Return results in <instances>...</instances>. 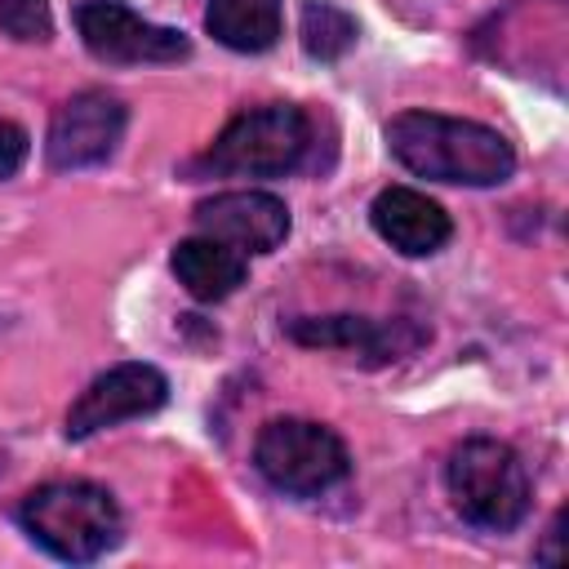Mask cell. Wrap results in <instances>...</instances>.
Here are the masks:
<instances>
[{"mask_svg":"<svg viewBox=\"0 0 569 569\" xmlns=\"http://www.w3.org/2000/svg\"><path fill=\"white\" fill-rule=\"evenodd\" d=\"M387 151L418 178L453 187H498L516 173V147L462 116L440 111H400L387 120Z\"/></svg>","mask_w":569,"mask_h":569,"instance_id":"cell-1","label":"cell"},{"mask_svg":"<svg viewBox=\"0 0 569 569\" xmlns=\"http://www.w3.org/2000/svg\"><path fill=\"white\" fill-rule=\"evenodd\" d=\"M27 538L62 565H93L120 547L124 520L111 489L93 480H49L18 507Z\"/></svg>","mask_w":569,"mask_h":569,"instance_id":"cell-2","label":"cell"},{"mask_svg":"<svg viewBox=\"0 0 569 569\" xmlns=\"http://www.w3.org/2000/svg\"><path fill=\"white\" fill-rule=\"evenodd\" d=\"M445 485L453 511L485 533H511L529 516V471L520 453L493 436L462 440L445 462Z\"/></svg>","mask_w":569,"mask_h":569,"instance_id":"cell-3","label":"cell"},{"mask_svg":"<svg viewBox=\"0 0 569 569\" xmlns=\"http://www.w3.org/2000/svg\"><path fill=\"white\" fill-rule=\"evenodd\" d=\"M311 147V120L293 102H267L240 111L204 151V169L236 178H280L302 164Z\"/></svg>","mask_w":569,"mask_h":569,"instance_id":"cell-4","label":"cell"},{"mask_svg":"<svg viewBox=\"0 0 569 569\" xmlns=\"http://www.w3.org/2000/svg\"><path fill=\"white\" fill-rule=\"evenodd\" d=\"M253 467L289 498H320L351 471V453L325 422L271 418L253 440Z\"/></svg>","mask_w":569,"mask_h":569,"instance_id":"cell-5","label":"cell"},{"mask_svg":"<svg viewBox=\"0 0 569 569\" xmlns=\"http://www.w3.org/2000/svg\"><path fill=\"white\" fill-rule=\"evenodd\" d=\"M76 31L98 62L133 67V62H182L191 58V40L178 27L147 22L120 0H80Z\"/></svg>","mask_w":569,"mask_h":569,"instance_id":"cell-6","label":"cell"},{"mask_svg":"<svg viewBox=\"0 0 569 569\" xmlns=\"http://www.w3.org/2000/svg\"><path fill=\"white\" fill-rule=\"evenodd\" d=\"M124 124H129V111L116 93H107V89L71 93L49 120V138H44L49 169L71 173V169L107 164L124 138Z\"/></svg>","mask_w":569,"mask_h":569,"instance_id":"cell-7","label":"cell"},{"mask_svg":"<svg viewBox=\"0 0 569 569\" xmlns=\"http://www.w3.org/2000/svg\"><path fill=\"white\" fill-rule=\"evenodd\" d=\"M169 400V378L147 360H124L98 373L67 409V440H89L116 422L147 418Z\"/></svg>","mask_w":569,"mask_h":569,"instance_id":"cell-8","label":"cell"},{"mask_svg":"<svg viewBox=\"0 0 569 569\" xmlns=\"http://www.w3.org/2000/svg\"><path fill=\"white\" fill-rule=\"evenodd\" d=\"M200 236L231 244L236 253H271L289 240V204L271 191H218L191 209Z\"/></svg>","mask_w":569,"mask_h":569,"instance_id":"cell-9","label":"cell"},{"mask_svg":"<svg viewBox=\"0 0 569 569\" xmlns=\"http://www.w3.org/2000/svg\"><path fill=\"white\" fill-rule=\"evenodd\" d=\"M284 333L302 347L356 351L365 365H387L427 342V329L409 320H369V316H298L284 320Z\"/></svg>","mask_w":569,"mask_h":569,"instance_id":"cell-10","label":"cell"},{"mask_svg":"<svg viewBox=\"0 0 569 569\" xmlns=\"http://www.w3.org/2000/svg\"><path fill=\"white\" fill-rule=\"evenodd\" d=\"M369 222L405 258H427V253L445 249L449 236H453L449 213L413 187H382L369 204Z\"/></svg>","mask_w":569,"mask_h":569,"instance_id":"cell-11","label":"cell"},{"mask_svg":"<svg viewBox=\"0 0 569 569\" xmlns=\"http://www.w3.org/2000/svg\"><path fill=\"white\" fill-rule=\"evenodd\" d=\"M169 267H173L178 284H182L196 302H222V298H231V293L244 284V276H249L244 253H236L231 244L209 240V236L178 240L173 253H169Z\"/></svg>","mask_w":569,"mask_h":569,"instance_id":"cell-12","label":"cell"},{"mask_svg":"<svg viewBox=\"0 0 569 569\" xmlns=\"http://www.w3.org/2000/svg\"><path fill=\"white\" fill-rule=\"evenodd\" d=\"M280 0H209L204 31L236 53H267L280 40Z\"/></svg>","mask_w":569,"mask_h":569,"instance_id":"cell-13","label":"cell"},{"mask_svg":"<svg viewBox=\"0 0 569 569\" xmlns=\"http://www.w3.org/2000/svg\"><path fill=\"white\" fill-rule=\"evenodd\" d=\"M356 18L333 0H302L298 9V40L311 62H338L356 44Z\"/></svg>","mask_w":569,"mask_h":569,"instance_id":"cell-14","label":"cell"},{"mask_svg":"<svg viewBox=\"0 0 569 569\" xmlns=\"http://www.w3.org/2000/svg\"><path fill=\"white\" fill-rule=\"evenodd\" d=\"M0 31L18 44L53 40V9L49 0H0Z\"/></svg>","mask_w":569,"mask_h":569,"instance_id":"cell-15","label":"cell"},{"mask_svg":"<svg viewBox=\"0 0 569 569\" xmlns=\"http://www.w3.org/2000/svg\"><path fill=\"white\" fill-rule=\"evenodd\" d=\"M27 151H31L27 129H22V124H13V120H0V182H4V178H13V173L22 169Z\"/></svg>","mask_w":569,"mask_h":569,"instance_id":"cell-16","label":"cell"},{"mask_svg":"<svg viewBox=\"0 0 569 569\" xmlns=\"http://www.w3.org/2000/svg\"><path fill=\"white\" fill-rule=\"evenodd\" d=\"M560 520H565V511H556V520H551V529H547V542L533 551V560H542V565H560V551H556V542H560Z\"/></svg>","mask_w":569,"mask_h":569,"instance_id":"cell-17","label":"cell"}]
</instances>
